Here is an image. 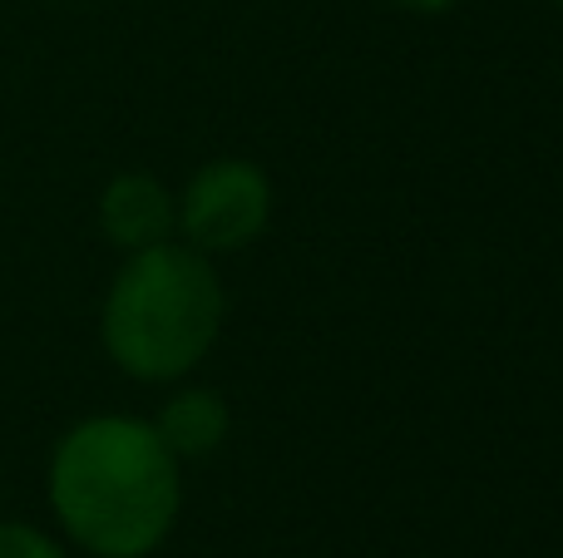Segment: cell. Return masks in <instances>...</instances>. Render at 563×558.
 Returning <instances> with one entry per match:
<instances>
[{"label":"cell","mask_w":563,"mask_h":558,"mask_svg":"<svg viewBox=\"0 0 563 558\" xmlns=\"http://www.w3.org/2000/svg\"><path fill=\"white\" fill-rule=\"evenodd\" d=\"M390 5H400V10H410V15H445V10H455V5H465V0H390Z\"/></svg>","instance_id":"obj_7"},{"label":"cell","mask_w":563,"mask_h":558,"mask_svg":"<svg viewBox=\"0 0 563 558\" xmlns=\"http://www.w3.org/2000/svg\"><path fill=\"white\" fill-rule=\"evenodd\" d=\"M99 227L119 253H144V247L174 243L178 237V198L164 178L144 174V168H129L114 174L99 193Z\"/></svg>","instance_id":"obj_4"},{"label":"cell","mask_w":563,"mask_h":558,"mask_svg":"<svg viewBox=\"0 0 563 558\" xmlns=\"http://www.w3.org/2000/svg\"><path fill=\"white\" fill-rule=\"evenodd\" d=\"M49 510L89 558H148L184 510L178 455L158 440L154 421L89 415L49 455Z\"/></svg>","instance_id":"obj_1"},{"label":"cell","mask_w":563,"mask_h":558,"mask_svg":"<svg viewBox=\"0 0 563 558\" xmlns=\"http://www.w3.org/2000/svg\"><path fill=\"white\" fill-rule=\"evenodd\" d=\"M154 431L168 450L184 460H208V455L223 450L228 431H233V415H228V401L208 386H178L164 401V411L154 415Z\"/></svg>","instance_id":"obj_5"},{"label":"cell","mask_w":563,"mask_h":558,"mask_svg":"<svg viewBox=\"0 0 563 558\" xmlns=\"http://www.w3.org/2000/svg\"><path fill=\"white\" fill-rule=\"evenodd\" d=\"M549 5H559V10H563V0H549Z\"/></svg>","instance_id":"obj_8"},{"label":"cell","mask_w":563,"mask_h":558,"mask_svg":"<svg viewBox=\"0 0 563 558\" xmlns=\"http://www.w3.org/2000/svg\"><path fill=\"white\" fill-rule=\"evenodd\" d=\"M228 322V292L213 257L188 243L129 253L99 306L104 356L144 386L194 376Z\"/></svg>","instance_id":"obj_2"},{"label":"cell","mask_w":563,"mask_h":558,"mask_svg":"<svg viewBox=\"0 0 563 558\" xmlns=\"http://www.w3.org/2000/svg\"><path fill=\"white\" fill-rule=\"evenodd\" d=\"M0 558H65L59 539L25 520H0Z\"/></svg>","instance_id":"obj_6"},{"label":"cell","mask_w":563,"mask_h":558,"mask_svg":"<svg viewBox=\"0 0 563 558\" xmlns=\"http://www.w3.org/2000/svg\"><path fill=\"white\" fill-rule=\"evenodd\" d=\"M273 223V178L253 158H208L178 193V233L208 257L253 247Z\"/></svg>","instance_id":"obj_3"}]
</instances>
